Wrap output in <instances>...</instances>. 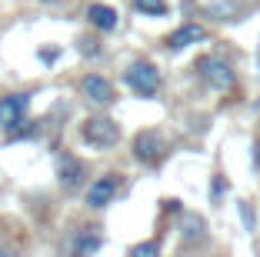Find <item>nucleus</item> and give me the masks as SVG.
I'll list each match as a JSON object with an SVG mask.
<instances>
[{
	"label": "nucleus",
	"mask_w": 260,
	"mask_h": 257,
	"mask_svg": "<svg viewBox=\"0 0 260 257\" xmlns=\"http://www.w3.org/2000/svg\"><path fill=\"white\" fill-rule=\"evenodd\" d=\"M87 20H90L97 31L107 34V31H114V27H117V10L107 7V4H93V7L87 10Z\"/></svg>",
	"instance_id": "nucleus-9"
},
{
	"label": "nucleus",
	"mask_w": 260,
	"mask_h": 257,
	"mask_svg": "<svg viewBox=\"0 0 260 257\" xmlns=\"http://www.w3.org/2000/svg\"><path fill=\"white\" fill-rule=\"evenodd\" d=\"M123 77H127L130 91H137L140 97H150V94H157V87H160V70L153 67L150 61H134Z\"/></svg>",
	"instance_id": "nucleus-1"
},
{
	"label": "nucleus",
	"mask_w": 260,
	"mask_h": 257,
	"mask_svg": "<svg viewBox=\"0 0 260 257\" xmlns=\"http://www.w3.org/2000/svg\"><path fill=\"white\" fill-rule=\"evenodd\" d=\"M84 140L90 147H114L120 140V127L110 117H90L84 124Z\"/></svg>",
	"instance_id": "nucleus-2"
},
{
	"label": "nucleus",
	"mask_w": 260,
	"mask_h": 257,
	"mask_svg": "<svg viewBox=\"0 0 260 257\" xmlns=\"http://www.w3.org/2000/svg\"><path fill=\"white\" fill-rule=\"evenodd\" d=\"M80 91H84V97L90 100V104H114L117 94H114V83L107 80V77H97V74H87L84 80H80Z\"/></svg>",
	"instance_id": "nucleus-5"
},
{
	"label": "nucleus",
	"mask_w": 260,
	"mask_h": 257,
	"mask_svg": "<svg viewBox=\"0 0 260 257\" xmlns=\"http://www.w3.org/2000/svg\"><path fill=\"white\" fill-rule=\"evenodd\" d=\"M134 7L140 14H150V17H167V4L164 0H134Z\"/></svg>",
	"instance_id": "nucleus-13"
},
{
	"label": "nucleus",
	"mask_w": 260,
	"mask_h": 257,
	"mask_svg": "<svg viewBox=\"0 0 260 257\" xmlns=\"http://www.w3.org/2000/svg\"><path fill=\"white\" fill-rule=\"evenodd\" d=\"M57 177H60V184L70 190V187H77V184L84 181V167L77 164V160L63 157V160H60V167H57Z\"/></svg>",
	"instance_id": "nucleus-10"
},
{
	"label": "nucleus",
	"mask_w": 260,
	"mask_h": 257,
	"mask_svg": "<svg viewBox=\"0 0 260 257\" xmlns=\"http://www.w3.org/2000/svg\"><path fill=\"white\" fill-rule=\"evenodd\" d=\"M117 187H120V181H117V174H107V177H100V181L93 184L90 190H87V207H93V211H100V207H107L110 201H114Z\"/></svg>",
	"instance_id": "nucleus-6"
},
{
	"label": "nucleus",
	"mask_w": 260,
	"mask_h": 257,
	"mask_svg": "<svg viewBox=\"0 0 260 257\" xmlns=\"http://www.w3.org/2000/svg\"><path fill=\"white\" fill-rule=\"evenodd\" d=\"M180 237H184V244H197V241H204V220H200L197 214H187L184 224H180Z\"/></svg>",
	"instance_id": "nucleus-11"
},
{
	"label": "nucleus",
	"mask_w": 260,
	"mask_h": 257,
	"mask_svg": "<svg viewBox=\"0 0 260 257\" xmlns=\"http://www.w3.org/2000/svg\"><path fill=\"white\" fill-rule=\"evenodd\" d=\"M204 37H207V34H204V27H200V23H184L180 31L170 34L167 47H170V50H184V47H190V44H200Z\"/></svg>",
	"instance_id": "nucleus-8"
},
{
	"label": "nucleus",
	"mask_w": 260,
	"mask_h": 257,
	"mask_svg": "<svg viewBox=\"0 0 260 257\" xmlns=\"http://www.w3.org/2000/svg\"><path fill=\"white\" fill-rule=\"evenodd\" d=\"M160 137L153 134V130H144V134H137V140H134V154H137L144 164H153V160L160 157Z\"/></svg>",
	"instance_id": "nucleus-7"
},
{
	"label": "nucleus",
	"mask_w": 260,
	"mask_h": 257,
	"mask_svg": "<svg viewBox=\"0 0 260 257\" xmlns=\"http://www.w3.org/2000/svg\"><path fill=\"white\" fill-rule=\"evenodd\" d=\"M30 110V97L27 94H10V97H0V127L4 130H14L23 124Z\"/></svg>",
	"instance_id": "nucleus-3"
},
{
	"label": "nucleus",
	"mask_w": 260,
	"mask_h": 257,
	"mask_svg": "<svg viewBox=\"0 0 260 257\" xmlns=\"http://www.w3.org/2000/svg\"><path fill=\"white\" fill-rule=\"evenodd\" d=\"M200 77H204L214 91H227L230 83H234V67L220 57H204L200 61Z\"/></svg>",
	"instance_id": "nucleus-4"
},
{
	"label": "nucleus",
	"mask_w": 260,
	"mask_h": 257,
	"mask_svg": "<svg viewBox=\"0 0 260 257\" xmlns=\"http://www.w3.org/2000/svg\"><path fill=\"white\" fill-rule=\"evenodd\" d=\"M157 250H160L157 244H137V247H130V254L134 257H153Z\"/></svg>",
	"instance_id": "nucleus-14"
},
{
	"label": "nucleus",
	"mask_w": 260,
	"mask_h": 257,
	"mask_svg": "<svg viewBox=\"0 0 260 257\" xmlns=\"http://www.w3.org/2000/svg\"><path fill=\"white\" fill-rule=\"evenodd\" d=\"M97 247H100V234H97V231H84V234L74 241V250H77V254H93Z\"/></svg>",
	"instance_id": "nucleus-12"
}]
</instances>
